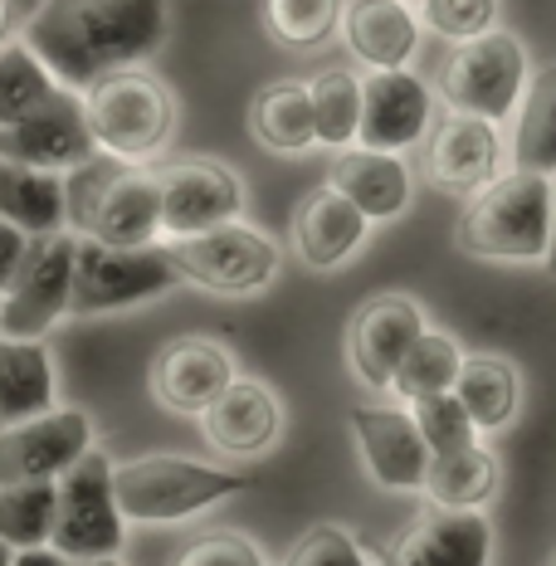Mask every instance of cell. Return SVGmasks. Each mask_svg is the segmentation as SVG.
Returning a JSON list of instances; mask_svg holds the SVG:
<instances>
[{"label":"cell","instance_id":"20","mask_svg":"<svg viewBox=\"0 0 556 566\" xmlns=\"http://www.w3.org/2000/svg\"><path fill=\"white\" fill-rule=\"evenodd\" d=\"M200 424H206V440L216 444L220 454L254 459V454L274 450V440L283 430V406L264 381L234 376V381L200 410Z\"/></svg>","mask_w":556,"mask_h":566},{"label":"cell","instance_id":"45","mask_svg":"<svg viewBox=\"0 0 556 566\" xmlns=\"http://www.w3.org/2000/svg\"><path fill=\"white\" fill-rule=\"evenodd\" d=\"M547 566H556V557H552V562H547Z\"/></svg>","mask_w":556,"mask_h":566},{"label":"cell","instance_id":"1","mask_svg":"<svg viewBox=\"0 0 556 566\" xmlns=\"http://www.w3.org/2000/svg\"><path fill=\"white\" fill-rule=\"evenodd\" d=\"M59 88L84 93L113 69H137L167 40V0H44L20 30Z\"/></svg>","mask_w":556,"mask_h":566},{"label":"cell","instance_id":"42","mask_svg":"<svg viewBox=\"0 0 556 566\" xmlns=\"http://www.w3.org/2000/svg\"><path fill=\"white\" fill-rule=\"evenodd\" d=\"M542 264H547V274L556 279V171H552V234H547V254H542Z\"/></svg>","mask_w":556,"mask_h":566},{"label":"cell","instance_id":"16","mask_svg":"<svg viewBox=\"0 0 556 566\" xmlns=\"http://www.w3.org/2000/svg\"><path fill=\"white\" fill-rule=\"evenodd\" d=\"M0 157L20 161V167H40V171H74L78 161L93 157V137L84 127V108L78 93L59 88L50 103H40L34 113H25L20 123L0 127Z\"/></svg>","mask_w":556,"mask_h":566},{"label":"cell","instance_id":"37","mask_svg":"<svg viewBox=\"0 0 556 566\" xmlns=\"http://www.w3.org/2000/svg\"><path fill=\"white\" fill-rule=\"evenodd\" d=\"M283 566H371V562H366V552L357 547V537H352L347 527L317 523L293 542V552Z\"/></svg>","mask_w":556,"mask_h":566},{"label":"cell","instance_id":"28","mask_svg":"<svg viewBox=\"0 0 556 566\" xmlns=\"http://www.w3.org/2000/svg\"><path fill=\"white\" fill-rule=\"evenodd\" d=\"M420 489L440 509H483L499 493V454L483 440L464 444V450H449V454H430Z\"/></svg>","mask_w":556,"mask_h":566},{"label":"cell","instance_id":"29","mask_svg":"<svg viewBox=\"0 0 556 566\" xmlns=\"http://www.w3.org/2000/svg\"><path fill=\"white\" fill-rule=\"evenodd\" d=\"M250 133L264 142L279 157H293V151L317 147L313 137V103H307V84L298 78H279V84H264L250 103Z\"/></svg>","mask_w":556,"mask_h":566},{"label":"cell","instance_id":"43","mask_svg":"<svg viewBox=\"0 0 556 566\" xmlns=\"http://www.w3.org/2000/svg\"><path fill=\"white\" fill-rule=\"evenodd\" d=\"M69 566H123L117 557H93V562H69Z\"/></svg>","mask_w":556,"mask_h":566},{"label":"cell","instance_id":"34","mask_svg":"<svg viewBox=\"0 0 556 566\" xmlns=\"http://www.w3.org/2000/svg\"><path fill=\"white\" fill-rule=\"evenodd\" d=\"M342 6L347 0H264V20L283 50H317L337 34Z\"/></svg>","mask_w":556,"mask_h":566},{"label":"cell","instance_id":"3","mask_svg":"<svg viewBox=\"0 0 556 566\" xmlns=\"http://www.w3.org/2000/svg\"><path fill=\"white\" fill-rule=\"evenodd\" d=\"M254 489V474L224 464H200L191 454H137L113 464V499L123 523H186V517L240 499Z\"/></svg>","mask_w":556,"mask_h":566},{"label":"cell","instance_id":"44","mask_svg":"<svg viewBox=\"0 0 556 566\" xmlns=\"http://www.w3.org/2000/svg\"><path fill=\"white\" fill-rule=\"evenodd\" d=\"M10 557H15V552H10L6 542H0V566H10Z\"/></svg>","mask_w":556,"mask_h":566},{"label":"cell","instance_id":"38","mask_svg":"<svg viewBox=\"0 0 556 566\" xmlns=\"http://www.w3.org/2000/svg\"><path fill=\"white\" fill-rule=\"evenodd\" d=\"M171 566H264V552L240 533H206V537H196Z\"/></svg>","mask_w":556,"mask_h":566},{"label":"cell","instance_id":"4","mask_svg":"<svg viewBox=\"0 0 556 566\" xmlns=\"http://www.w3.org/2000/svg\"><path fill=\"white\" fill-rule=\"evenodd\" d=\"M552 234V176L507 167L483 191L469 196L454 226V244L469 259L503 264H542Z\"/></svg>","mask_w":556,"mask_h":566},{"label":"cell","instance_id":"33","mask_svg":"<svg viewBox=\"0 0 556 566\" xmlns=\"http://www.w3.org/2000/svg\"><path fill=\"white\" fill-rule=\"evenodd\" d=\"M59 93L54 74L34 59V50L25 40L0 44V127L20 123L25 113H34L40 103H50Z\"/></svg>","mask_w":556,"mask_h":566},{"label":"cell","instance_id":"24","mask_svg":"<svg viewBox=\"0 0 556 566\" xmlns=\"http://www.w3.org/2000/svg\"><path fill=\"white\" fill-rule=\"evenodd\" d=\"M59 406V376L44 342L0 337V430Z\"/></svg>","mask_w":556,"mask_h":566},{"label":"cell","instance_id":"9","mask_svg":"<svg viewBox=\"0 0 556 566\" xmlns=\"http://www.w3.org/2000/svg\"><path fill=\"white\" fill-rule=\"evenodd\" d=\"M167 259L176 279L196 283L206 293H224V298H244V293L269 289L279 274V244L254 226H210L196 234H176L167 240Z\"/></svg>","mask_w":556,"mask_h":566},{"label":"cell","instance_id":"39","mask_svg":"<svg viewBox=\"0 0 556 566\" xmlns=\"http://www.w3.org/2000/svg\"><path fill=\"white\" fill-rule=\"evenodd\" d=\"M40 6H44V0H0V44L20 40V30L30 25V15Z\"/></svg>","mask_w":556,"mask_h":566},{"label":"cell","instance_id":"12","mask_svg":"<svg viewBox=\"0 0 556 566\" xmlns=\"http://www.w3.org/2000/svg\"><path fill=\"white\" fill-rule=\"evenodd\" d=\"M507 171V137L499 123L473 113H444L424 147V176L449 196H473Z\"/></svg>","mask_w":556,"mask_h":566},{"label":"cell","instance_id":"40","mask_svg":"<svg viewBox=\"0 0 556 566\" xmlns=\"http://www.w3.org/2000/svg\"><path fill=\"white\" fill-rule=\"evenodd\" d=\"M25 240H30L25 230H15V226H6V220H0V293H6L10 274H15V269H20V254H25Z\"/></svg>","mask_w":556,"mask_h":566},{"label":"cell","instance_id":"36","mask_svg":"<svg viewBox=\"0 0 556 566\" xmlns=\"http://www.w3.org/2000/svg\"><path fill=\"white\" fill-rule=\"evenodd\" d=\"M416 20L424 30L440 34V40L459 44L499 25V0H420Z\"/></svg>","mask_w":556,"mask_h":566},{"label":"cell","instance_id":"27","mask_svg":"<svg viewBox=\"0 0 556 566\" xmlns=\"http://www.w3.org/2000/svg\"><path fill=\"white\" fill-rule=\"evenodd\" d=\"M0 220L25 234L64 230V176L0 157Z\"/></svg>","mask_w":556,"mask_h":566},{"label":"cell","instance_id":"10","mask_svg":"<svg viewBox=\"0 0 556 566\" xmlns=\"http://www.w3.org/2000/svg\"><path fill=\"white\" fill-rule=\"evenodd\" d=\"M74 230L30 234L20 269L0 293V337L40 342L69 313V283H74Z\"/></svg>","mask_w":556,"mask_h":566},{"label":"cell","instance_id":"15","mask_svg":"<svg viewBox=\"0 0 556 566\" xmlns=\"http://www.w3.org/2000/svg\"><path fill=\"white\" fill-rule=\"evenodd\" d=\"M493 527L479 509H440L430 503L396 533L381 566H489Z\"/></svg>","mask_w":556,"mask_h":566},{"label":"cell","instance_id":"8","mask_svg":"<svg viewBox=\"0 0 556 566\" xmlns=\"http://www.w3.org/2000/svg\"><path fill=\"white\" fill-rule=\"evenodd\" d=\"M523 84H527L523 40L493 25L449 50L434 88L449 103V113H473V117H489V123H503V117H513L517 98H523Z\"/></svg>","mask_w":556,"mask_h":566},{"label":"cell","instance_id":"25","mask_svg":"<svg viewBox=\"0 0 556 566\" xmlns=\"http://www.w3.org/2000/svg\"><path fill=\"white\" fill-rule=\"evenodd\" d=\"M454 400L464 406V416L473 420L479 434L503 430L507 420L523 406V376L507 357H493V352H473V357L459 361L454 371Z\"/></svg>","mask_w":556,"mask_h":566},{"label":"cell","instance_id":"13","mask_svg":"<svg viewBox=\"0 0 556 566\" xmlns=\"http://www.w3.org/2000/svg\"><path fill=\"white\" fill-rule=\"evenodd\" d=\"M352 434H357V454L371 474L376 489L386 493H416L430 469L416 420L406 406H386V400H361L352 406Z\"/></svg>","mask_w":556,"mask_h":566},{"label":"cell","instance_id":"32","mask_svg":"<svg viewBox=\"0 0 556 566\" xmlns=\"http://www.w3.org/2000/svg\"><path fill=\"white\" fill-rule=\"evenodd\" d=\"M50 527H54V479L0 483V542L10 552L50 547Z\"/></svg>","mask_w":556,"mask_h":566},{"label":"cell","instance_id":"6","mask_svg":"<svg viewBox=\"0 0 556 566\" xmlns=\"http://www.w3.org/2000/svg\"><path fill=\"white\" fill-rule=\"evenodd\" d=\"M176 269L167 259V244H98L78 234L74 244V283H69V313L74 317H98L117 308H137V303L161 298L176 289Z\"/></svg>","mask_w":556,"mask_h":566},{"label":"cell","instance_id":"41","mask_svg":"<svg viewBox=\"0 0 556 566\" xmlns=\"http://www.w3.org/2000/svg\"><path fill=\"white\" fill-rule=\"evenodd\" d=\"M10 566H69V562L59 557L54 547H25V552H15V557H10Z\"/></svg>","mask_w":556,"mask_h":566},{"label":"cell","instance_id":"14","mask_svg":"<svg viewBox=\"0 0 556 566\" xmlns=\"http://www.w3.org/2000/svg\"><path fill=\"white\" fill-rule=\"evenodd\" d=\"M161 234H196L210 226H230L244 210V181L220 161H171L157 171Z\"/></svg>","mask_w":556,"mask_h":566},{"label":"cell","instance_id":"17","mask_svg":"<svg viewBox=\"0 0 556 566\" xmlns=\"http://www.w3.org/2000/svg\"><path fill=\"white\" fill-rule=\"evenodd\" d=\"M420 333H424V308L410 293H376V298H366L347 327V361L357 371V381L386 391L390 371L400 367V357H406Z\"/></svg>","mask_w":556,"mask_h":566},{"label":"cell","instance_id":"2","mask_svg":"<svg viewBox=\"0 0 556 566\" xmlns=\"http://www.w3.org/2000/svg\"><path fill=\"white\" fill-rule=\"evenodd\" d=\"M64 226L74 234H88L98 244H157L161 234V196H157V171L127 167L103 151L64 171Z\"/></svg>","mask_w":556,"mask_h":566},{"label":"cell","instance_id":"21","mask_svg":"<svg viewBox=\"0 0 556 566\" xmlns=\"http://www.w3.org/2000/svg\"><path fill=\"white\" fill-rule=\"evenodd\" d=\"M366 226H371V220H366L347 196H337L333 186H317V191H307L298 200V210H293V250L313 269H342L361 250Z\"/></svg>","mask_w":556,"mask_h":566},{"label":"cell","instance_id":"19","mask_svg":"<svg viewBox=\"0 0 556 566\" xmlns=\"http://www.w3.org/2000/svg\"><path fill=\"white\" fill-rule=\"evenodd\" d=\"M234 376V357L216 337H171L151 361V396L171 416H200Z\"/></svg>","mask_w":556,"mask_h":566},{"label":"cell","instance_id":"35","mask_svg":"<svg viewBox=\"0 0 556 566\" xmlns=\"http://www.w3.org/2000/svg\"><path fill=\"white\" fill-rule=\"evenodd\" d=\"M410 420H416L420 440L430 454H449V450H464V444L479 440V430H473V420L464 416V406L454 400V391H434L424 400H410Z\"/></svg>","mask_w":556,"mask_h":566},{"label":"cell","instance_id":"31","mask_svg":"<svg viewBox=\"0 0 556 566\" xmlns=\"http://www.w3.org/2000/svg\"><path fill=\"white\" fill-rule=\"evenodd\" d=\"M313 103V137L317 147H352L357 142V117H361V78L347 69H323L307 84Z\"/></svg>","mask_w":556,"mask_h":566},{"label":"cell","instance_id":"11","mask_svg":"<svg viewBox=\"0 0 556 566\" xmlns=\"http://www.w3.org/2000/svg\"><path fill=\"white\" fill-rule=\"evenodd\" d=\"M84 450H93V420L74 406H50L0 430V483L59 479Z\"/></svg>","mask_w":556,"mask_h":566},{"label":"cell","instance_id":"22","mask_svg":"<svg viewBox=\"0 0 556 566\" xmlns=\"http://www.w3.org/2000/svg\"><path fill=\"white\" fill-rule=\"evenodd\" d=\"M337 30L366 69H406L420 44V20L410 0H347Z\"/></svg>","mask_w":556,"mask_h":566},{"label":"cell","instance_id":"7","mask_svg":"<svg viewBox=\"0 0 556 566\" xmlns=\"http://www.w3.org/2000/svg\"><path fill=\"white\" fill-rule=\"evenodd\" d=\"M123 513L113 499V459L84 450L54 479V527L50 547L64 562H93L123 552Z\"/></svg>","mask_w":556,"mask_h":566},{"label":"cell","instance_id":"5","mask_svg":"<svg viewBox=\"0 0 556 566\" xmlns=\"http://www.w3.org/2000/svg\"><path fill=\"white\" fill-rule=\"evenodd\" d=\"M93 151L127 167H147L176 133V98L147 69H113L78 93Z\"/></svg>","mask_w":556,"mask_h":566},{"label":"cell","instance_id":"30","mask_svg":"<svg viewBox=\"0 0 556 566\" xmlns=\"http://www.w3.org/2000/svg\"><path fill=\"white\" fill-rule=\"evenodd\" d=\"M459 361H464V347H459V337L424 327V333L410 342L406 357H400V367L390 371L386 391H396L400 406H410V400H424V396H434V391H449V386H454Z\"/></svg>","mask_w":556,"mask_h":566},{"label":"cell","instance_id":"23","mask_svg":"<svg viewBox=\"0 0 556 566\" xmlns=\"http://www.w3.org/2000/svg\"><path fill=\"white\" fill-rule=\"evenodd\" d=\"M337 196H347L366 220H396L410 206V171L400 151H376V147H342L327 176Z\"/></svg>","mask_w":556,"mask_h":566},{"label":"cell","instance_id":"18","mask_svg":"<svg viewBox=\"0 0 556 566\" xmlns=\"http://www.w3.org/2000/svg\"><path fill=\"white\" fill-rule=\"evenodd\" d=\"M430 84L416 78L410 69H371L361 78V117H357V147L376 151H400L416 147L430 133Z\"/></svg>","mask_w":556,"mask_h":566},{"label":"cell","instance_id":"26","mask_svg":"<svg viewBox=\"0 0 556 566\" xmlns=\"http://www.w3.org/2000/svg\"><path fill=\"white\" fill-rule=\"evenodd\" d=\"M513 113L517 123H513V142H507V167L552 176L556 171V64L537 69L527 78Z\"/></svg>","mask_w":556,"mask_h":566}]
</instances>
